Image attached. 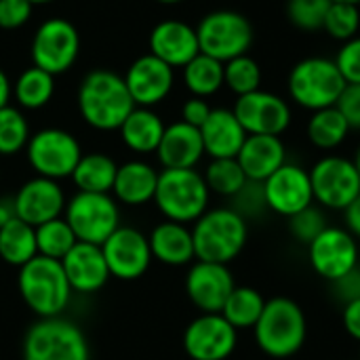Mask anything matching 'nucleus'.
<instances>
[{"label":"nucleus","mask_w":360,"mask_h":360,"mask_svg":"<svg viewBox=\"0 0 360 360\" xmlns=\"http://www.w3.org/2000/svg\"><path fill=\"white\" fill-rule=\"evenodd\" d=\"M359 360H360V348H359Z\"/></svg>","instance_id":"13d9d810"},{"label":"nucleus","mask_w":360,"mask_h":360,"mask_svg":"<svg viewBox=\"0 0 360 360\" xmlns=\"http://www.w3.org/2000/svg\"><path fill=\"white\" fill-rule=\"evenodd\" d=\"M202 177L209 186V192L226 198L236 196L249 181L236 158H213Z\"/></svg>","instance_id":"f704fd0d"},{"label":"nucleus","mask_w":360,"mask_h":360,"mask_svg":"<svg viewBox=\"0 0 360 360\" xmlns=\"http://www.w3.org/2000/svg\"><path fill=\"white\" fill-rule=\"evenodd\" d=\"M181 70H184V84L192 93V97L207 99L224 86V63L205 53H198Z\"/></svg>","instance_id":"2f4dec72"},{"label":"nucleus","mask_w":360,"mask_h":360,"mask_svg":"<svg viewBox=\"0 0 360 360\" xmlns=\"http://www.w3.org/2000/svg\"><path fill=\"white\" fill-rule=\"evenodd\" d=\"M32 65L59 76L68 72L80 55V34L76 25L63 17L44 19L32 38Z\"/></svg>","instance_id":"9b49d317"},{"label":"nucleus","mask_w":360,"mask_h":360,"mask_svg":"<svg viewBox=\"0 0 360 360\" xmlns=\"http://www.w3.org/2000/svg\"><path fill=\"white\" fill-rule=\"evenodd\" d=\"M266 302L268 300H264V295L253 287H234V291L230 293V297L221 310V316L236 331L253 329L266 308Z\"/></svg>","instance_id":"72a5a7b5"},{"label":"nucleus","mask_w":360,"mask_h":360,"mask_svg":"<svg viewBox=\"0 0 360 360\" xmlns=\"http://www.w3.org/2000/svg\"><path fill=\"white\" fill-rule=\"evenodd\" d=\"M23 360H89V344L74 323L59 316L40 319L25 333Z\"/></svg>","instance_id":"6e6552de"},{"label":"nucleus","mask_w":360,"mask_h":360,"mask_svg":"<svg viewBox=\"0 0 360 360\" xmlns=\"http://www.w3.org/2000/svg\"><path fill=\"white\" fill-rule=\"evenodd\" d=\"M344 329L352 340L360 342V297L344 306Z\"/></svg>","instance_id":"09e8293b"},{"label":"nucleus","mask_w":360,"mask_h":360,"mask_svg":"<svg viewBox=\"0 0 360 360\" xmlns=\"http://www.w3.org/2000/svg\"><path fill=\"white\" fill-rule=\"evenodd\" d=\"M344 217H346V230L354 238H360V194L344 209Z\"/></svg>","instance_id":"8fccbe9b"},{"label":"nucleus","mask_w":360,"mask_h":360,"mask_svg":"<svg viewBox=\"0 0 360 360\" xmlns=\"http://www.w3.org/2000/svg\"><path fill=\"white\" fill-rule=\"evenodd\" d=\"M209 186L196 169H165L158 173L154 202L169 221L194 224L209 209Z\"/></svg>","instance_id":"423d86ee"},{"label":"nucleus","mask_w":360,"mask_h":360,"mask_svg":"<svg viewBox=\"0 0 360 360\" xmlns=\"http://www.w3.org/2000/svg\"><path fill=\"white\" fill-rule=\"evenodd\" d=\"M335 291H338V297L344 300L346 304L352 302V300H359L360 297V270H352L348 276L340 278L338 283H333Z\"/></svg>","instance_id":"de8ad7c7"},{"label":"nucleus","mask_w":360,"mask_h":360,"mask_svg":"<svg viewBox=\"0 0 360 360\" xmlns=\"http://www.w3.org/2000/svg\"><path fill=\"white\" fill-rule=\"evenodd\" d=\"M350 131H352L350 124L346 122V118L342 116V112L335 105L312 112V116L308 120V127H306L308 139L319 150H335V148H340L346 141Z\"/></svg>","instance_id":"473e14b6"},{"label":"nucleus","mask_w":360,"mask_h":360,"mask_svg":"<svg viewBox=\"0 0 360 360\" xmlns=\"http://www.w3.org/2000/svg\"><path fill=\"white\" fill-rule=\"evenodd\" d=\"M236 283L228 266L196 262L186 276V293L202 314H221Z\"/></svg>","instance_id":"6ab92c4d"},{"label":"nucleus","mask_w":360,"mask_h":360,"mask_svg":"<svg viewBox=\"0 0 360 360\" xmlns=\"http://www.w3.org/2000/svg\"><path fill=\"white\" fill-rule=\"evenodd\" d=\"M314 202L323 209L344 211L360 194V175L354 160L338 154L321 158L310 169Z\"/></svg>","instance_id":"f8f14e48"},{"label":"nucleus","mask_w":360,"mask_h":360,"mask_svg":"<svg viewBox=\"0 0 360 360\" xmlns=\"http://www.w3.org/2000/svg\"><path fill=\"white\" fill-rule=\"evenodd\" d=\"M354 165H356V169H359V175H360V148L356 150V156H354Z\"/></svg>","instance_id":"6e6d98bb"},{"label":"nucleus","mask_w":360,"mask_h":360,"mask_svg":"<svg viewBox=\"0 0 360 360\" xmlns=\"http://www.w3.org/2000/svg\"><path fill=\"white\" fill-rule=\"evenodd\" d=\"M30 137V124L23 112L11 103L0 108V156H13L25 150Z\"/></svg>","instance_id":"4c0bfd02"},{"label":"nucleus","mask_w":360,"mask_h":360,"mask_svg":"<svg viewBox=\"0 0 360 360\" xmlns=\"http://www.w3.org/2000/svg\"><path fill=\"white\" fill-rule=\"evenodd\" d=\"M194 253L198 262H213L228 266L234 262L249 238L247 219L232 207L207 209L192 228Z\"/></svg>","instance_id":"7ed1b4c3"},{"label":"nucleus","mask_w":360,"mask_h":360,"mask_svg":"<svg viewBox=\"0 0 360 360\" xmlns=\"http://www.w3.org/2000/svg\"><path fill=\"white\" fill-rule=\"evenodd\" d=\"M323 30L335 38V40H350L354 36H359L360 30V11L356 4H348V2H331L327 17H325V25Z\"/></svg>","instance_id":"58836bf2"},{"label":"nucleus","mask_w":360,"mask_h":360,"mask_svg":"<svg viewBox=\"0 0 360 360\" xmlns=\"http://www.w3.org/2000/svg\"><path fill=\"white\" fill-rule=\"evenodd\" d=\"M34 4L30 0H0V27L19 30L32 17Z\"/></svg>","instance_id":"c03bdc74"},{"label":"nucleus","mask_w":360,"mask_h":360,"mask_svg":"<svg viewBox=\"0 0 360 360\" xmlns=\"http://www.w3.org/2000/svg\"><path fill=\"white\" fill-rule=\"evenodd\" d=\"M76 103L82 120L97 131H118L135 110V101L120 74L112 70H91L78 84Z\"/></svg>","instance_id":"f257e3e1"},{"label":"nucleus","mask_w":360,"mask_h":360,"mask_svg":"<svg viewBox=\"0 0 360 360\" xmlns=\"http://www.w3.org/2000/svg\"><path fill=\"white\" fill-rule=\"evenodd\" d=\"M264 196L268 211L287 219L293 217L295 213L314 205L310 171L295 162H285L264 181Z\"/></svg>","instance_id":"2eb2a0df"},{"label":"nucleus","mask_w":360,"mask_h":360,"mask_svg":"<svg viewBox=\"0 0 360 360\" xmlns=\"http://www.w3.org/2000/svg\"><path fill=\"white\" fill-rule=\"evenodd\" d=\"M13 95L21 108L40 110L55 95V76L38 65H30L17 76L13 84Z\"/></svg>","instance_id":"7c9ffc66"},{"label":"nucleus","mask_w":360,"mask_h":360,"mask_svg":"<svg viewBox=\"0 0 360 360\" xmlns=\"http://www.w3.org/2000/svg\"><path fill=\"white\" fill-rule=\"evenodd\" d=\"M156 2H160V4H179L184 0H156Z\"/></svg>","instance_id":"5fc2aeb1"},{"label":"nucleus","mask_w":360,"mask_h":360,"mask_svg":"<svg viewBox=\"0 0 360 360\" xmlns=\"http://www.w3.org/2000/svg\"><path fill=\"white\" fill-rule=\"evenodd\" d=\"M335 108L342 112L350 129L360 131V84H346Z\"/></svg>","instance_id":"a18cd8bd"},{"label":"nucleus","mask_w":360,"mask_h":360,"mask_svg":"<svg viewBox=\"0 0 360 360\" xmlns=\"http://www.w3.org/2000/svg\"><path fill=\"white\" fill-rule=\"evenodd\" d=\"M211 110L213 108L209 105L207 99H202V97H190L181 105V120L188 122V124H192V127H196V129H200L205 124V120L209 118Z\"/></svg>","instance_id":"49530a36"},{"label":"nucleus","mask_w":360,"mask_h":360,"mask_svg":"<svg viewBox=\"0 0 360 360\" xmlns=\"http://www.w3.org/2000/svg\"><path fill=\"white\" fill-rule=\"evenodd\" d=\"M61 266L72 291L78 293H95L110 278L101 247L91 243H76L74 249L61 259Z\"/></svg>","instance_id":"4be33fe9"},{"label":"nucleus","mask_w":360,"mask_h":360,"mask_svg":"<svg viewBox=\"0 0 360 360\" xmlns=\"http://www.w3.org/2000/svg\"><path fill=\"white\" fill-rule=\"evenodd\" d=\"M165 122L162 118L152 110V108H139L135 105V110L124 118V122L120 124V137L124 141V146L135 152V154H152L158 150L162 133H165Z\"/></svg>","instance_id":"cd10ccee"},{"label":"nucleus","mask_w":360,"mask_h":360,"mask_svg":"<svg viewBox=\"0 0 360 360\" xmlns=\"http://www.w3.org/2000/svg\"><path fill=\"white\" fill-rule=\"evenodd\" d=\"M65 221L78 243L101 247L120 228V211L110 194L78 192L65 205Z\"/></svg>","instance_id":"1a4fd4ad"},{"label":"nucleus","mask_w":360,"mask_h":360,"mask_svg":"<svg viewBox=\"0 0 360 360\" xmlns=\"http://www.w3.org/2000/svg\"><path fill=\"white\" fill-rule=\"evenodd\" d=\"M38 255L36 247V228L15 217L0 228V257L8 266H25L32 257Z\"/></svg>","instance_id":"c756f323"},{"label":"nucleus","mask_w":360,"mask_h":360,"mask_svg":"<svg viewBox=\"0 0 360 360\" xmlns=\"http://www.w3.org/2000/svg\"><path fill=\"white\" fill-rule=\"evenodd\" d=\"M34 6H38V4H51V2H55V0H30Z\"/></svg>","instance_id":"864d4df0"},{"label":"nucleus","mask_w":360,"mask_h":360,"mask_svg":"<svg viewBox=\"0 0 360 360\" xmlns=\"http://www.w3.org/2000/svg\"><path fill=\"white\" fill-rule=\"evenodd\" d=\"M156 154L165 169H194L205 156L200 129L184 120L165 127Z\"/></svg>","instance_id":"5701e85b"},{"label":"nucleus","mask_w":360,"mask_h":360,"mask_svg":"<svg viewBox=\"0 0 360 360\" xmlns=\"http://www.w3.org/2000/svg\"><path fill=\"white\" fill-rule=\"evenodd\" d=\"M110 276L120 281H137L143 276L152 264L150 240L135 228L120 226L103 245H101Z\"/></svg>","instance_id":"f3484780"},{"label":"nucleus","mask_w":360,"mask_h":360,"mask_svg":"<svg viewBox=\"0 0 360 360\" xmlns=\"http://www.w3.org/2000/svg\"><path fill=\"white\" fill-rule=\"evenodd\" d=\"M17 217L30 226H42L57 219L65 211V196L61 186L49 177H34L25 181L15 194Z\"/></svg>","instance_id":"aec40b11"},{"label":"nucleus","mask_w":360,"mask_h":360,"mask_svg":"<svg viewBox=\"0 0 360 360\" xmlns=\"http://www.w3.org/2000/svg\"><path fill=\"white\" fill-rule=\"evenodd\" d=\"M150 53L173 70L184 68L200 53L196 27L179 19H165L156 23L150 32Z\"/></svg>","instance_id":"412c9836"},{"label":"nucleus","mask_w":360,"mask_h":360,"mask_svg":"<svg viewBox=\"0 0 360 360\" xmlns=\"http://www.w3.org/2000/svg\"><path fill=\"white\" fill-rule=\"evenodd\" d=\"M257 348L270 359L295 356L308 338V321L302 306L289 297H272L253 327Z\"/></svg>","instance_id":"f03ea898"},{"label":"nucleus","mask_w":360,"mask_h":360,"mask_svg":"<svg viewBox=\"0 0 360 360\" xmlns=\"http://www.w3.org/2000/svg\"><path fill=\"white\" fill-rule=\"evenodd\" d=\"M232 112L243 124V129L247 131V135L281 137L289 129L291 118H293V112L287 99L264 89L236 97Z\"/></svg>","instance_id":"4468645a"},{"label":"nucleus","mask_w":360,"mask_h":360,"mask_svg":"<svg viewBox=\"0 0 360 360\" xmlns=\"http://www.w3.org/2000/svg\"><path fill=\"white\" fill-rule=\"evenodd\" d=\"M15 217H17L15 200L13 198H0V228L6 226L8 221H13Z\"/></svg>","instance_id":"3c124183"},{"label":"nucleus","mask_w":360,"mask_h":360,"mask_svg":"<svg viewBox=\"0 0 360 360\" xmlns=\"http://www.w3.org/2000/svg\"><path fill=\"white\" fill-rule=\"evenodd\" d=\"M346 84L335 59L329 57H306L291 68L287 78L289 97L310 112L333 108Z\"/></svg>","instance_id":"39448f33"},{"label":"nucleus","mask_w":360,"mask_h":360,"mask_svg":"<svg viewBox=\"0 0 360 360\" xmlns=\"http://www.w3.org/2000/svg\"><path fill=\"white\" fill-rule=\"evenodd\" d=\"M122 78L135 105L154 108L171 95L175 84V70L152 53H148L137 57Z\"/></svg>","instance_id":"a211bd4d"},{"label":"nucleus","mask_w":360,"mask_h":360,"mask_svg":"<svg viewBox=\"0 0 360 360\" xmlns=\"http://www.w3.org/2000/svg\"><path fill=\"white\" fill-rule=\"evenodd\" d=\"M118 173V165L114 158L101 152H91L82 154L78 160L72 179L78 188V192H97V194H108L114 188V179Z\"/></svg>","instance_id":"c85d7f7f"},{"label":"nucleus","mask_w":360,"mask_h":360,"mask_svg":"<svg viewBox=\"0 0 360 360\" xmlns=\"http://www.w3.org/2000/svg\"><path fill=\"white\" fill-rule=\"evenodd\" d=\"M11 95H13V84L8 80V76L4 74V70L0 68V108L8 105Z\"/></svg>","instance_id":"603ef678"},{"label":"nucleus","mask_w":360,"mask_h":360,"mask_svg":"<svg viewBox=\"0 0 360 360\" xmlns=\"http://www.w3.org/2000/svg\"><path fill=\"white\" fill-rule=\"evenodd\" d=\"M25 154L30 167L40 177L59 181L72 177L78 160L82 158V148L70 131L49 127L36 131L30 137L25 146Z\"/></svg>","instance_id":"9d476101"},{"label":"nucleus","mask_w":360,"mask_h":360,"mask_svg":"<svg viewBox=\"0 0 360 360\" xmlns=\"http://www.w3.org/2000/svg\"><path fill=\"white\" fill-rule=\"evenodd\" d=\"M335 65L340 68L348 84H360V36H354L342 44L335 55Z\"/></svg>","instance_id":"37998d69"},{"label":"nucleus","mask_w":360,"mask_h":360,"mask_svg":"<svg viewBox=\"0 0 360 360\" xmlns=\"http://www.w3.org/2000/svg\"><path fill=\"white\" fill-rule=\"evenodd\" d=\"M17 287L27 308L40 319L59 316L72 297V287L61 262L44 255H36L19 268Z\"/></svg>","instance_id":"20e7f679"},{"label":"nucleus","mask_w":360,"mask_h":360,"mask_svg":"<svg viewBox=\"0 0 360 360\" xmlns=\"http://www.w3.org/2000/svg\"><path fill=\"white\" fill-rule=\"evenodd\" d=\"M238 331L221 314H200L184 331V350L192 360H228Z\"/></svg>","instance_id":"dca6fc26"},{"label":"nucleus","mask_w":360,"mask_h":360,"mask_svg":"<svg viewBox=\"0 0 360 360\" xmlns=\"http://www.w3.org/2000/svg\"><path fill=\"white\" fill-rule=\"evenodd\" d=\"M352 360H359V359H352Z\"/></svg>","instance_id":"bf43d9fd"},{"label":"nucleus","mask_w":360,"mask_h":360,"mask_svg":"<svg viewBox=\"0 0 360 360\" xmlns=\"http://www.w3.org/2000/svg\"><path fill=\"white\" fill-rule=\"evenodd\" d=\"M331 2H348V4H356V6L360 4V0H331Z\"/></svg>","instance_id":"4d7b16f0"},{"label":"nucleus","mask_w":360,"mask_h":360,"mask_svg":"<svg viewBox=\"0 0 360 360\" xmlns=\"http://www.w3.org/2000/svg\"><path fill=\"white\" fill-rule=\"evenodd\" d=\"M156 186H158V171L152 165L143 160H129L118 167L112 192L120 202L137 207L154 200Z\"/></svg>","instance_id":"bb28decb"},{"label":"nucleus","mask_w":360,"mask_h":360,"mask_svg":"<svg viewBox=\"0 0 360 360\" xmlns=\"http://www.w3.org/2000/svg\"><path fill=\"white\" fill-rule=\"evenodd\" d=\"M148 240H150L152 257L158 259L160 264L186 266L196 257L192 230L186 224H177V221L167 219L152 230Z\"/></svg>","instance_id":"a878e982"},{"label":"nucleus","mask_w":360,"mask_h":360,"mask_svg":"<svg viewBox=\"0 0 360 360\" xmlns=\"http://www.w3.org/2000/svg\"><path fill=\"white\" fill-rule=\"evenodd\" d=\"M331 0H287V19L302 32H321Z\"/></svg>","instance_id":"ea45409f"},{"label":"nucleus","mask_w":360,"mask_h":360,"mask_svg":"<svg viewBox=\"0 0 360 360\" xmlns=\"http://www.w3.org/2000/svg\"><path fill=\"white\" fill-rule=\"evenodd\" d=\"M236 160L249 181L264 184L287 162V148L276 135H247Z\"/></svg>","instance_id":"b1692460"},{"label":"nucleus","mask_w":360,"mask_h":360,"mask_svg":"<svg viewBox=\"0 0 360 360\" xmlns=\"http://www.w3.org/2000/svg\"><path fill=\"white\" fill-rule=\"evenodd\" d=\"M232 209L236 213H240L245 219L247 217H259L268 211V205H266V196H264V184L259 181H247L245 188L232 196Z\"/></svg>","instance_id":"79ce46f5"},{"label":"nucleus","mask_w":360,"mask_h":360,"mask_svg":"<svg viewBox=\"0 0 360 360\" xmlns=\"http://www.w3.org/2000/svg\"><path fill=\"white\" fill-rule=\"evenodd\" d=\"M308 259L321 278L338 283L359 268V243L346 228L329 226L308 245Z\"/></svg>","instance_id":"ddd939ff"},{"label":"nucleus","mask_w":360,"mask_h":360,"mask_svg":"<svg viewBox=\"0 0 360 360\" xmlns=\"http://www.w3.org/2000/svg\"><path fill=\"white\" fill-rule=\"evenodd\" d=\"M78 243L76 234L72 232V228L68 226L65 219L57 217L51 219L42 226H36V247H38V255L51 257V259H63L74 245Z\"/></svg>","instance_id":"c9c22d12"},{"label":"nucleus","mask_w":360,"mask_h":360,"mask_svg":"<svg viewBox=\"0 0 360 360\" xmlns=\"http://www.w3.org/2000/svg\"><path fill=\"white\" fill-rule=\"evenodd\" d=\"M200 137L205 154H209L211 158H236L247 139V131L232 110L213 108L209 118L200 127Z\"/></svg>","instance_id":"393cba45"},{"label":"nucleus","mask_w":360,"mask_h":360,"mask_svg":"<svg viewBox=\"0 0 360 360\" xmlns=\"http://www.w3.org/2000/svg\"><path fill=\"white\" fill-rule=\"evenodd\" d=\"M224 86H228L236 97L249 95L262 89V68L247 53L224 63Z\"/></svg>","instance_id":"e433bc0d"},{"label":"nucleus","mask_w":360,"mask_h":360,"mask_svg":"<svg viewBox=\"0 0 360 360\" xmlns=\"http://www.w3.org/2000/svg\"><path fill=\"white\" fill-rule=\"evenodd\" d=\"M200 53L226 63L234 57L247 55L253 44L251 21L230 8L207 13L196 25Z\"/></svg>","instance_id":"0eeeda50"},{"label":"nucleus","mask_w":360,"mask_h":360,"mask_svg":"<svg viewBox=\"0 0 360 360\" xmlns=\"http://www.w3.org/2000/svg\"><path fill=\"white\" fill-rule=\"evenodd\" d=\"M329 228L327 215L321 207L310 205L308 209L295 213L293 217H289V232L291 236L302 243V245H310L312 240H316L325 230Z\"/></svg>","instance_id":"a19ab883"}]
</instances>
